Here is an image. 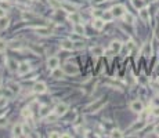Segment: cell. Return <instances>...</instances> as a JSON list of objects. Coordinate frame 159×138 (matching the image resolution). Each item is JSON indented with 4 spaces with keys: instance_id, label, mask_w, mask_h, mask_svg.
<instances>
[{
    "instance_id": "1",
    "label": "cell",
    "mask_w": 159,
    "mask_h": 138,
    "mask_svg": "<svg viewBox=\"0 0 159 138\" xmlns=\"http://www.w3.org/2000/svg\"><path fill=\"white\" fill-rule=\"evenodd\" d=\"M107 102H105V99H97V101H94L93 104H90V105L86 108L87 112H90V113H93V112H97L100 111V109L102 108V106L105 105Z\"/></svg>"
},
{
    "instance_id": "2",
    "label": "cell",
    "mask_w": 159,
    "mask_h": 138,
    "mask_svg": "<svg viewBox=\"0 0 159 138\" xmlns=\"http://www.w3.org/2000/svg\"><path fill=\"white\" fill-rule=\"evenodd\" d=\"M64 73H66V75H78L79 73V68L76 65H73V64H65L64 65Z\"/></svg>"
},
{
    "instance_id": "3",
    "label": "cell",
    "mask_w": 159,
    "mask_h": 138,
    "mask_svg": "<svg viewBox=\"0 0 159 138\" xmlns=\"http://www.w3.org/2000/svg\"><path fill=\"white\" fill-rule=\"evenodd\" d=\"M111 11H112V14H114V18H119V17H123V14L126 12V10H125V6L118 4V6L112 7Z\"/></svg>"
},
{
    "instance_id": "4",
    "label": "cell",
    "mask_w": 159,
    "mask_h": 138,
    "mask_svg": "<svg viewBox=\"0 0 159 138\" xmlns=\"http://www.w3.org/2000/svg\"><path fill=\"white\" fill-rule=\"evenodd\" d=\"M46 90H47V86L43 81H37L33 86V93H36V94H43V93H46Z\"/></svg>"
},
{
    "instance_id": "5",
    "label": "cell",
    "mask_w": 159,
    "mask_h": 138,
    "mask_svg": "<svg viewBox=\"0 0 159 138\" xmlns=\"http://www.w3.org/2000/svg\"><path fill=\"white\" fill-rule=\"evenodd\" d=\"M130 109L136 113H141V112L144 111V105H143V102L141 101H133L130 104Z\"/></svg>"
},
{
    "instance_id": "6",
    "label": "cell",
    "mask_w": 159,
    "mask_h": 138,
    "mask_svg": "<svg viewBox=\"0 0 159 138\" xmlns=\"http://www.w3.org/2000/svg\"><path fill=\"white\" fill-rule=\"evenodd\" d=\"M47 66L50 69H55L60 66V60H58L57 57H50L47 60Z\"/></svg>"
},
{
    "instance_id": "7",
    "label": "cell",
    "mask_w": 159,
    "mask_h": 138,
    "mask_svg": "<svg viewBox=\"0 0 159 138\" xmlns=\"http://www.w3.org/2000/svg\"><path fill=\"white\" fill-rule=\"evenodd\" d=\"M29 71H30V66L28 62H21L18 65V73L19 75H26Z\"/></svg>"
},
{
    "instance_id": "8",
    "label": "cell",
    "mask_w": 159,
    "mask_h": 138,
    "mask_svg": "<svg viewBox=\"0 0 159 138\" xmlns=\"http://www.w3.org/2000/svg\"><path fill=\"white\" fill-rule=\"evenodd\" d=\"M66 111H68V105L66 104H58L57 106H55V113L58 115V116H62V115L66 113Z\"/></svg>"
},
{
    "instance_id": "9",
    "label": "cell",
    "mask_w": 159,
    "mask_h": 138,
    "mask_svg": "<svg viewBox=\"0 0 159 138\" xmlns=\"http://www.w3.org/2000/svg\"><path fill=\"white\" fill-rule=\"evenodd\" d=\"M61 48H64L66 51H72L75 50V46H73V42H71V40H62L61 42Z\"/></svg>"
},
{
    "instance_id": "10",
    "label": "cell",
    "mask_w": 159,
    "mask_h": 138,
    "mask_svg": "<svg viewBox=\"0 0 159 138\" xmlns=\"http://www.w3.org/2000/svg\"><path fill=\"white\" fill-rule=\"evenodd\" d=\"M12 135H14V137H21V135H24L22 124H15V126L12 127Z\"/></svg>"
},
{
    "instance_id": "11",
    "label": "cell",
    "mask_w": 159,
    "mask_h": 138,
    "mask_svg": "<svg viewBox=\"0 0 159 138\" xmlns=\"http://www.w3.org/2000/svg\"><path fill=\"white\" fill-rule=\"evenodd\" d=\"M35 30H36V33L40 35V36H48L51 33V30L48 29V28H44V26H37V28H35Z\"/></svg>"
},
{
    "instance_id": "12",
    "label": "cell",
    "mask_w": 159,
    "mask_h": 138,
    "mask_svg": "<svg viewBox=\"0 0 159 138\" xmlns=\"http://www.w3.org/2000/svg\"><path fill=\"white\" fill-rule=\"evenodd\" d=\"M122 47H123V44L120 42H112L111 43V51L115 53V54L120 53V51H122Z\"/></svg>"
},
{
    "instance_id": "13",
    "label": "cell",
    "mask_w": 159,
    "mask_h": 138,
    "mask_svg": "<svg viewBox=\"0 0 159 138\" xmlns=\"http://www.w3.org/2000/svg\"><path fill=\"white\" fill-rule=\"evenodd\" d=\"M104 25H105V21L102 18H96L93 21V28L97 30H101L102 28H104Z\"/></svg>"
},
{
    "instance_id": "14",
    "label": "cell",
    "mask_w": 159,
    "mask_h": 138,
    "mask_svg": "<svg viewBox=\"0 0 159 138\" xmlns=\"http://www.w3.org/2000/svg\"><path fill=\"white\" fill-rule=\"evenodd\" d=\"M145 124H147V122L145 120H140V122H137V123H134L132 126V131H137V130H143L145 127Z\"/></svg>"
},
{
    "instance_id": "15",
    "label": "cell",
    "mask_w": 159,
    "mask_h": 138,
    "mask_svg": "<svg viewBox=\"0 0 159 138\" xmlns=\"http://www.w3.org/2000/svg\"><path fill=\"white\" fill-rule=\"evenodd\" d=\"M61 7L68 12H76V9H78L76 6H73V4H71V3H61Z\"/></svg>"
},
{
    "instance_id": "16",
    "label": "cell",
    "mask_w": 159,
    "mask_h": 138,
    "mask_svg": "<svg viewBox=\"0 0 159 138\" xmlns=\"http://www.w3.org/2000/svg\"><path fill=\"white\" fill-rule=\"evenodd\" d=\"M132 4H133V7L137 9V10H141V9H144L145 7L144 0H132Z\"/></svg>"
},
{
    "instance_id": "17",
    "label": "cell",
    "mask_w": 159,
    "mask_h": 138,
    "mask_svg": "<svg viewBox=\"0 0 159 138\" xmlns=\"http://www.w3.org/2000/svg\"><path fill=\"white\" fill-rule=\"evenodd\" d=\"M143 55H145V57L152 55V46H151L150 43H147V44L144 46V48H143Z\"/></svg>"
},
{
    "instance_id": "18",
    "label": "cell",
    "mask_w": 159,
    "mask_h": 138,
    "mask_svg": "<svg viewBox=\"0 0 159 138\" xmlns=\"http://www.w3.org/2000/svg\"><path fill=\"white\" fill-rule=\"evenodd\" d=\"M91 53H93L96 57H100V55H104V48H102L101 46H97V47L91 48Z\"/></svg>"
},
{
    "instance_id": "19",
    "label": "cell",
    "mask_w": 159,
    "mask_h": 138,
    "mask_svg": "<svg viewBox=\"0 0 159 138\" xmlns=\"http://www.w3.org/2000/svg\"><path fill=\"white\" fill-rule=\"evenodd\" d=\"M140 17L143 21H148V19H150V12H148V10L145 9V7L140 10Z\"/></svg>"
},
{
    "instance_id": "20",
    "label": "cell",
    "mask_w": 159,
    "mask_h": 138,
    "mask_svg": "<svg viewBox=\"0 0 159 138\" xmlns=\"http://www.w3.org/2000/svg\"><path fill=\"white\" fill-rule=\"evenodd\" d=\"M69 18V21H72V22H75V24H80V15H78L76 12H71V15L68 17Z\"/></svg>"
},
{
    "instance_id": "21",
    "label": "cell",
    "mask_w": 159,
    "mask_h": 138,
    "mask_svg": "<svg viewBox=\"0 0 159 138\" xmlns=\"http://www.w3.org/2000/svg\"><path fill=\"white\" fill-rule=\"evenodd\" d=\"M7 26H9V18L7 17H2L0 18V30L7 29Z\"/></svg>"
},
{
    "instance_id": "22",
    "label": "cell",
    "mask_w": 159,
    "mask_h": 138,
    "mask_svg": "<svg viewBox=\"0 0 159 138\" xmlns=\"http://www.w3.org/2000/svg\"><path fill=\"white\" fill-rule=\"evenodd\" d=\"M73 29H75V33H78V35H84V32H86V29H84V26L82 24H75V28H73Z\"/></svg>"
},
{
    "instance_id": "23",
    "label": "cell",
    "mask_w": 159,
    "mask_h": 138,
    "mask_svg": "<svg viewBox=\"0 0 159 138\" xmlns=\"http://www.w3.org/2000/svg\"><path fill=\"white\" fill-rule=\"evenodd\" d=\"M51 76H53V78H55V79H61L64 76V71L55 68V69H53V73H51Z\"/></svg>"
},
{
    "instance_id": "24",
    "label": "cell",
    "mask_w": 159,
    "mask_h": 138,
    "mask_svg": "<svg viewBox=\"0 0 159 138\" xmlns=\"http://www.w3.org/2000/svg\"><path fill=\"white\" fill-rule=\"evenodd\" d=\"M18 65H19V64L15 60H9V68H10V71H18Z\"/></svg>"
},
{
    "instance_id": "25",
    "label": "cell",
    "mask_w": 159,
    "mask_h": 138,
    "mask_svg": "<svg viewBox=\"0 0 159 138\" xmlns=\"http://www.w3.org/2000/svg\"><path fill=\"white\" fill-rule=\"evenodd\" d=\"M112 18H114V14H112L111 10H109V11H105L104 14H102V19H104L105 22H109Z\"/></svg>"
},
{
    "instance_id": "26",
    "label": "cell",
    "mask_w": 159,
    "mask_h": 138,
    "mask_svg": "<svg viewBox=\"0 0 159 138\" xmlns=\"http://www.w3.org/2000/svg\"><path fill=\"white\" fill-rule=\"evenodd\" d=\"M123 18H125V21H126L127 24H133V22H134V17H133L130 12H125V14H123Z\"/></svg>"
},
{
    "instance_id": "27",
    "label": "cell",
    "mask_w": 159,
    "mask_h": 138,
    "mask_svg": "<svg viewBox=\"0 0 159 138\" xmlns=\"http://www.w3.org/2000/svg\"><path fill=\"white\" fill-rule=\"evenodd\" d=\"M50 113V108L48 106H43L42 109H40V117H47V115Z\"/></svg>"
},
{
    "instance_id": "28",
    "label": "cell",
    "mask_w": 159,
    "mask_h": 138,
    "mask_svg": "<svg viewBox=\"0 0 159 138\" xmlns=\"http://www.w3.org/2000/svg\"><path fill=\"white\" fill-rule=\"evenodd\" d=\"M22 116L24 117H30L32 116V109H30V106H26V108L22 109Z\"/></svg>"
},
{
    "instance_id": "29",
    "label": "cell",
    "mask_w": 159,
    "mask_h": 138,
    "mask_svg": "<svg viewBox=\"0 0 159 138\" xmlns=\"http://www.w3.org/2000/svg\"><path fill=\"white\" fill-rule=\"evenodd\" d=\"M111 137H118V138H120V137H123V133L120 131V130H114V131L111 133Z\"/></svg>"
},
{
    "instance_id": "30",
    "label": "cell",
    "mask_w": 159,
    "mask_h": 138,
    "mask_svg": "<svg viewBox=\"0 0 159 138\" xmlns=\"http://www.w3.org/2000/svg\"><path fill=\"white\" fill-rule=\"evenodd\" d=\"M48 3L54 7V9H61V3L57 2V0H48Z\"/></svg>"
},
{
    "instance_id": "31",
    "label": "cell",
    "mask_w": 159,
    "mask_h": 138,
    "mask_svg": "<svg viewBox=\"0 0 159 138\" xmlns=\"http://www.w3.org/2000/svg\"><path fill=\"white\" fill-rule=\"evenodd\" d=\"M10 88H11L12 93H18V91H19V86H18V84H14V83L10 84Z\"/></svg>"
},
{
    "instance_id": "32",
    "label": "cell",
    "mask_w": 159,
    "mask_h": 138,
    "mask_svg": "<svg viewBox=\"0 0 159 138\" xmlns=\"http://www.w3.org/2000/svg\"><path fill=\"white\" fill-rule=\"evenodd\" d=\"M6 47H7L6 42L0 39V53H3V51H6Z\"/></svg>"
},
{
    "instance_id": "33",
    "label": "cell",
    "mask_w": 159,
    "mask_h": 138,
    "mask_svg": "<svg viewBox=\"0 0 159 138\" xmlns=\"http://www.w3.org/2000/svg\"><path fill=\"white\" fill-rule=\"evenodd\" d=\"M57 117H58V115L55 113V112H54V115H50V113L47 115V120H48V122H54Z\"/></svg>"
},
{
    "instance_id": "34",
    "label": "cell",
    "mask_w": 159,
    "mask_h": 138,
    "mask_svg": "<svg viewBox=\"0 0 159 138\" xmlns=\"http://www.w3.org/2000/svg\"><path fill=\"white\" fill-rule=\"evenodd\" d=\"M7 105V98H3V97H0V109L4 108Z\"/></svg>"
},
{
    "instance_id": "35",
    "label": "cell",
    "mask_w": 159,
    "mask_h": 138,
    "mask_svg": "<svg viewBox=\"0 0 159 138\" xmlns=\"http://www.w3.org/2000/svg\"><path fill=\"white\" fill-rule=\"evenodd\" d=\"M73 46H75V50H80V48H83V43H82V42L73 43Z\"/></svg>"
},
{
    "instance_id": "36",
    "label": "cell",
    "mask_w": 159,
    "mask_h": 138,
    "mask_svg": "<svg viewBox=\"0 0 159 138\" xmlns=\"http://www.w3.org/2000/svg\"><path fill=\"white\" fill-rule=\"evenodd\" d=\"M6 61H7L6 55H3V53H0V65H3V64H6Z\"/></svg>"
},
{
    "instance_id": "37",
    "label": "cell",
    "mask_w": 159,
    "mask_h": 138,
    "mask_svg": "<svg viewBox=\"0 0 159 138\" xmlns=\"http://www.w3.org/2000/svg\"><path fill=\"white\" fill-rule=\"evenodd\" d=\"M22 129H24V135H29L30 134V129L28 126H25V124H24V126H22Z\"/></svg>"
},
{
    "instance_id": "38",
    "label": "cell",
    "mask_w": 159,
    "mask_h": 138,
    "mask_svg": "<svg viewBox=\"0 0 159 138\" xmlns=\"http://www.w3.org/2000/svg\"><path fill=\"white\" fill-rule=\"evenodd\" d=\"M2 17H6V10L3 9V7H0V18Z\"/></svg>"
},
{
    "instance_id": "39",
    "label": "cell",
    "mask_w": 159,
    "mask_h": 138,
    "mask_svg": "<svg viewBox=\"0 0 159 138\" xmlns=\"http://www.w3.org/2000/svg\"><path fill=\"white\" fill-rule=\"evenodd\" d=\"M152 115H154V116H159V106H156V108L154 109V111H152Z\"/></svg>"
},
{
    "instance_id": "40",
    "label": "cell",
    "mask_w": 159,
    "mask_h": 138,
    "mask_svg": "<svg viewBox=\"0 0 159 138\" xmlns=\"http://www.w3.org/2000/svg\"><path fill=\"white\" fill-rule=\"evenodd\" d=\"M105 0H91V3L93 4H101V3H104Z\"/></svg>"
},
{
    "instance_id": "41",
    "label": "cell",
    "mask_w": 159,
    "mask_h": 138,
    "mask_svg": "<svg viewBox=\"0 0 159 138\" xmlns=\"http://www.w3.org/2000/svg\"><path fill=\"white\" fill-rule=\"evenodd\" d=\"M50 137H62V134H58V133H51V134H50Z\"/></svg>"
},
{
    "instance_id": "42",
    "label": "cell",
    "mask_w": 159,
    "mask_h": 138,
    "mask_svg": "<svg viewBox=\"0 0 159 138\" xmlns=\"http://www.w3.org/2000/svg\"><path fill=\"white\" fill-rule=\"evenodd\" d=\"M154 133H155L156 135H159V124H156L155 129H154Z\"/></svg>"
},
{
    "instance_id": "43",
    "label": "cell",
    "mask_w": 159,
    "mask_h": 138,
    "mask_svg": "<svg viewBox=\"0 0 159 138\" xmlns=\"http://www.w3.org/2000/svg\"><path fill=\"white\" fill-rule=\"evenodd\" d=\"M94 15H96V17H98L100 15V10H94V12H93Z\"/></svg>"
},
{
    "instance_id": "44",
    "label": "cell",
    "mask_w": 159,
    "mask_h": 138,
    "mask_svg": "<svg viewBox=\"0 0 159 138\" xmlns=\"http://www.w3.org/2000/svg\"><path fill=\"white\" fill-rule=\"evenodd\" d=\"M3 94H4V91H3V88L0 87V97H3Z\"/></svg>"
},
{
    "instance_id": "45",
    "label": "cell",
    "mask_w": 159,
    "mask_h": 138,
    "mask_svg": "<svg viewBox=\"0 0 159 138\" xmlns=\"http://www.w3.org/2000/svg\"><path fill=\"white\" fill-rule=\"evenodd\" d=\"M0 83H2V80H0Z\"/></svg>"
}]
</instances>
